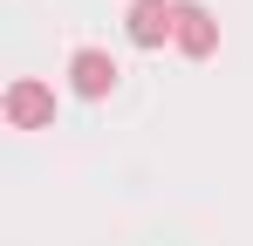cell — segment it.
<instances>
[{
    "instance_id": "cell-2",
    "label": "cell",
    "mask_w": 253,
    "mask_h": 246,
    "mask_svg": "<svg viewBox=\"0 0 253 246\" xmlns=\"http://www.w3.org/2000/svg\"><path fill=\"white\" fill-rule=\"evenodd\" d=\"M7 123H14V130H42V123H55V89H48V82H14V89H7Z\"/></svg>"
},
{
    "instance_id": "cell-3",
    "label": "cell",
    "mask_w": 253,
    "mask_h": 246,
    "mask_svg": "<svg viewBox=\"0 0 253 246\" xmlns=\"http://www.w3.org/2000/svg\"><path fill=\"white\" fill-rule=\"evenodd\" d=\"M69 82H76V96L96 103V96H110V89H117V62H110L103 48H76V55H69Z\"/></svg>"
},
{
    "instance_id": "cell-4",
    "label": "cell",
    "mask_w": 253,
    "mask_h": 246,
    "mask_svg": "<svg viewBox=\"0 0 253 246\" xmlns=\"http://www.w3.org/2000/svg\"><path fill=\"white\" fill-rule=\"evenodd\" d=\"M178 48H185L192 62H206L212 48H219V21H212L199 0H178Z\"/></svg>"
},
{
    "instance_id": "cell-1",
    "label": "cell",
    "mask_w": 253,
    "mask_h": 246,
    "mask_svg": "<svg viewBox=\"0 0 253 246\" xmlns=\"http://www.w3.org/2000/svg\"><path fill=\"white\" fill-rule=\"evenodd\" d=\"M124 35L137 41V48H165V41H178V0H130Z\"/></svg>"
}]
</instances>
